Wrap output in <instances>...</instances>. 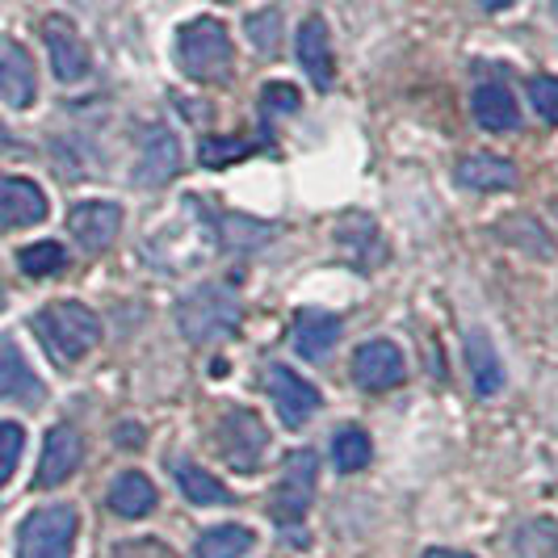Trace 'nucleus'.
<instances>
[{"label":"nucleus","mask_w":558,"mask_h":558,"mask_svg":"<svg viewBox=\"0 0 558 558\" xmlns=\"http://www.w3.org/2000/svg\"><path fill=\"white\" fill-rule=\"evenodd\" d=\"M294 51H299V63H303V72H307V76L319 84V88H328V84H332V76H336V68H332V38H328V26H324L319 17H307V22L299 26Z\"/></svg>","instance_id":"15"},{"label":"nucleus","mask_w":558,"mask_h":558,"mask_svg":"<svg viewBox=\"0 0 558 558\" xmlns=\"http://www.w3.org/2000/svg\"><path fill=\"white\" fill-rule=\"evenodd\" d=\"M265 387H269V395H274L278 416L286 420L290 428L307 424V420L319 412V391L311 387L303 374H294L290 365H274V369L265 374Z\"/></svg>","instance_id":"8"},{"label":"nucleus","mask_w":558,"mask_h":558,"mask_svg":"<svg viewBox=\"0 0 558 558\" xmlns=\"http://www.w3.org/2000/svg\"><path fill=\"white\" fill-rule=\"evenodd\" d=\"M248 151H252L248 140H202V147H197V156H202V165L206 168L235 165V160H244Z\"/></svg>","instance_id":"29"},{"label":"nucleus","mask_w":558,"mask_h":558,"mask_svg":"<svg viewBox=\"0 0 558 558\" xmlns=\"http://www.w3.org/2000/svg\"><path fill=\"white\" fill-rule=\"evenodd\" d=\"M181 143L177 135L168 131V126H151L147 135H143V151H140V168H135V181H140L143 190H160L168 185L177 172H181Z\"/></svg>","instance_id":"10"},{"label":"nucleus","mask_w":558,"mask_h":558,"mask_svg":"<svg viewBox=\"0 0 558 558\" xmlns=\"http://www.w3.org/2000/svg\"><path fill=\"white\" fill-rule=\"evenodd\" d=\"M517 555L521 558H558V525L555 521H530L517 533Z\"/></svg>","instance_id":"27"},{"label":"nucleus","mask_w":558,"mask_h":558,"mask_svg":"<svg viewBox=\"0 0 558 558\" xmlns=\"http://www.w3.org/2000/svg\"><path fill=\"white\" fill-rule=\"evenodd\" d=\"M458 185L466 190H478V194H504L517 185V168L508 165L504 156H487V151H475L466 160H458Z\"/></svg>","instance_id":"16"},{"label":"nucleus","mask_w":558,"mask_h":558,"mask_svg":"<svg viewBox=\"0 0 558 558\" xmlns=\"http://www.w3.org/2000/svg\"><path fill=\"white\" fill-rule=\"evenodd\" d=\"M34 88H38V76H34L29 51L13 38H0V97L13 110H26L34 101Z\"/></svg>","instance_id":"13"},{"label":"nucleus","mask_w":558,"mask_h":558,"mask_svg":"<svg viewBox=\"0 0 558 558\" xmlns=\"http://www.w3.org/2000/svg\"><path fill=\"white\" fill-rule=\"evenodd\" d=\"M466 362L475 374V391L478 395H496L504 387V365L492 349V340L483 332H466Z\"/></svg>","instance_id":"21"},{"label":"nucleus","mask_w":558,"mask_h":558,"mask_svg":"<svg viewBox=\"0 0 558 558\" xmlns=\"http://www.w3.org/2000/svg\"><path fill=\"white\" fill-rule=\"evenodd\" d=\"M369 453H374V446H369V437H365L362 428H344V433H336V441H332L336 471H344V475L362 471L365 462H369Z\"/></svg>","instance_id":"26"},{"label":"nucleus","mask_w":558,"mask_h":558,"mask_svg":"<svg viewBox=\"0 0 558 558\" xmlns=\"http://www.w3.org/2000/svg\"><path fill=\"white\" fill-rule=\"evenodd\" d=\"M43 38H47V51H51V68H56L59 81L76 84L88 76V47L76 34V26L68 17H47L43 22Z\"/></svg>","instance_id":"11"},{"label":"nucleus","mask_w":558,"mask_h":558,"mask_svg":"<svg viewBox=\"0 0 558 558\" xmlns=\"http://www.w3.org/2000/svg\"><path fill=\"white\" fill-rule=\"evenodd\" d=\"M177 483H181V492H185V500L190 504H231L235 500L223 483H219L215 475H206L202 466H177Z\"/></svg>","instance_id":"24"},{"label":"nucleus","mask_w":558,"mask_h":558,"mask_svg":"<svg viewBox=\"0 0 558 558\" xmlns=\"http://www.w3.org/2000/svg\"><path fill=\"white\" fill-rule=\"evenodd\" d=\"M500 240H508L512 248H521L525 256H537V260H550V256H555L550 235H546L542 223L530 219V215H508L500 223Z\"/></svg>","instance_id":"22"},{"label":"nucleus","mask_w":558,"mask_h":558,"mask_svg":"<svg viewBox=\"0 0 558 558\" xmlns=\"http://www.w3.org/2000/svg\"><path fill=\"white\" fill-rule=\"evenodd\" d=\"M47 219V194L26 177H0V223L34 227Z\"/></svg>","instance_id":"14"},{"label":"nucleus","mask_w":558,"mask_h":558,"mask_svg":"<svg viewBox=\"0 0 558 558\" xmlns=\"http://www.w3.org/2000/svg\"><path fill=\"white\" fill-rule=\"evenodd\" d=\"M22 446H26V433H22V424H9V420H0V483H9L13 466H17V458H22Z\"/></svg>","instance_id":"31"},{"label":"nucleus","mask_w":558,"mask_h":558,"mask_svg":"<svg viewBox=\"0 0 558 558\" xmlns=\"http://www.w3.org/2000/svg\"><path fill=\"white\" fill-rule=\"evenodd\" d=\"M219 223H223V240L231 248H256L260 240L274 235V227H260V223H252V219H240V215H227Z\"/></svg>","instance_id":"30"},{"label":"nucleus","mask_w":558,"mask_h":558,"mask_svg":"<svg viewBox=\"0 0 558 558\" xmlns=\"http://www.w3.org/2000/svg\"><path fill=\"white\" fill-rule=\"evenodd\" d=\"M177 63L190 81L202 84H219L231 76L235 68V47H231V34L223 22L215 17H194L190 26L177 29Z\"/></svg>","instance_id":"1"},{"label":"nucleus","mask_w":558,"mask_h":558,"mask_svg":"<svg viewBox=\"0 0 558 558\" xmlns=\"http://www.w3.org/2000/svg\"><path fill=\"white\" fill-rule=\"evenodd\" d=\"M471 106H475V122L483 131H512V126L521 122L517 97H512L504 84H478Z\"/></svg>","instance_id":"19"},{"label":"nucleus","mask_w":558,"mask_h":558,"mask_svg":"<svg viewBox=\"0 0 558 558\" xmlns=\"http://www.w3.org/2000/svg\"><path fill=\"white\" fill-rule=\"evenodd\" d=\"M530 101L550 126H558V76H533L530 81Z\"/></svg>","instance_id":"32"},{"label":"nucleus","mask_w":558,"mask_h":558,"mask_svg":"<svg viewBox=\"0 0 558 558\" xmlns=\"http://www.w3.org/2000/svg\"><path fill=\"white\" fill-rule=\"evenodd\" d=\"M478 4H483V9H492V13H496V9H508V4H512V0H478Z\"/></svg>","instance_id":"35"},{"label":"nucleus","mask_w":558,"mask_h":558,"mask_svg":"<svg viewBox=\"0 0 558 558\" xmlns=\"http://www.w3.org/2000/svg\"><path fill=\"white\" fill-rule=\"evenodd\" d=\"M17 265L29 278H51V274H63L68 265V252L59 248L56 240H43V244H29V248L17 252Z\"/></svg>","instance_id":"25"},{"label":"nucleus","mask_w":558,"mask_h":558,"mask_svg":"<svg viewBox=\"0 0 558 558\" xmlns=\"http://www.w3.org/2000/svg\"><path fill=\"white\" fill-rule=\"evenodd\" d=\"M34 332L47 344V353L56 362L72 365L81 362L88 349H97L101 340V319L84 303H51L34 315Z\"/></svg>","instance_id":"2"},{"label":"nucleus","mask_w":558,"mask_h":558,"mask_svg":"<svg viewBox=\"0 0 558 558\" xmlns=\"http://www.w3.org/2000/svg\"><path fill=\"white\" fill-rule=\"evenodd\" d=\"M122 227V210L113 202H81L68 215V231L76 235L84 252H106Z\"/></svg>","instance_id":"12"},{"label":"nucleus","mask_w":558,"mask_h":558,"mask_svg":"<svg viewBox=\"0 0 558 558\" xmlns=\"http://www.w3.org/2000/svg\"><path fill=\"white\" fill-rule=\"evenodd\" d=\"M177 328L190 344H206L240 328V299L227 286H197L177 303Z\"/></svg>","instance_id":"3"},{"label":"nucleus","mask_w":558,"mask_h":558,"mask_svg":"<svg viewBox=\"0 0 558 558\" xmlns=\"http://www.w3.org/2000/svg\"><path fill=\"white\" fill-rule=\"evenodd\" d=\"M84 458V437L72 428V424H56L43 441V458H38V475H34V487H59L81 471Z\"/></svg>","instance_id":"7"},{"label":"nucleus","mask_w":558,"mask_h":558,"mask_svg":"<svg viewBox=\"0 0 558 558\" xmlns=\"http://www.w3.org/2000/svg\"><path fill=\"white\" fill-rule=\"evenodd\" d=\"M0 147H13V135H9L4 126H0Z\"/></svg>","instance_id":"36"},{"label":"nucleus","mask_w":558,"mask_h":558,"mask_svg":"<svg viewBox=\"0 0 558 558\" xmlns=\"http://www.w3.org/2000/svg\"><path fill=\"white\" fill-rule=\"evenodd\" d=\"M219 449H223V458L235 471L252 475V471L260 466L265 449H269V428L260 424L256 412L235 408V412H227V416L219 420Z\"/></svg>","instance_id":"5"},{"label":"nucleus","mask_w":558,"mask_h":558,"mask_svg":"<svg viewBox=\"0 0 558 558\" xmlns=\"http://www.w3.org/2000/svg\"><path fill=\"white\" fill-rule=\"evenodd\" d=\"M424 558H471V555H462V550H424Z\"/></svg>","instance_id":"34"},{"label":"nucleus","mask_w":558,"mask_h":558,"mask_svg":"<svg viewBox=\"0 0 558 558\" xmlns=\"http://www.w3.org/2000/svg\"><path fill=\"white\" fill-rule=\"evenodd\" d=\"M110 508L118 512V517H126V521L147 517V512L156 508V487H151V478L140 475V471L118 475L110 483Z\"/></svg>","instance_id":"20"},{"label":"nucleus","mask_w":558,"mask_h":558,"mask_svg":"<svg viewBox=\"0 0 558 558\" xmlns=\"http://www.w3.org/2000/svg\"><path fill=\"white\" fill-rule=\"evenodd\" d=\"M81 517L72 504H47L29 512L17 533V558H68L76 546Z\"/></svg>","instance_id":"4"},{"label":"nucleus","mask_w":558,"mask_h":558,"mask_svg":"<svg viewBox=\"0 0 558 558\" xmlns=\"http://www.w3.org/2000/svg\"><path fill=\"white\" fill-rule=\"evenodd\" d=\"M340 332L344 328H340V319H336L332 311H299V319H294V349L307 362H324L336 349Z\"/></svg>","instance_id":"17"},{"label":"nucleus","mask_w":558,"mask_h":558,"mask_svg":"<svg viewBox=\"0 0 558 558\" xmlns=\"http://www.w3.org/2000/svg\"><path fill=\"white\" fill-rule=\"evenodd\" d=\"M550 210H555V219H558V197H555V206H550Z\"/></svg>","instance_id":"37"},{"label":"nucleus","mask_w":558,"mask_h":558,"mask_svg":"<svg viewBox=\"0 0 558 558\" xmlns=\"http://www.w3.org/2000/svg\"><path fill=\"white\" fill-rule=\"evenodd\" d=\"M244 29H248L252 47L260 51V56H278L281 47V9H260V13H252L248 22H244Z\"/></svg>","instance_id":"28"},{"label":"nucleus","mask_w":558,"mask_h":558,"mask_svg":"<svg viewBox=\"0 0 558 558\" xmlns=\"http://www.w3.org/2000/svg\"><path fill=\"white\" fill-rule=\"evenodd\" d=\"M299 88L294 84H265V97H260V106L269 113H294L299 110Z\"/></svg>","instance_id":"33"},{"label":"nucleus","mask_w":558,"mask_h":558,"mask_svg":"<svg viewBox=\"0 0 558 558\" xmlns=\"http://www.w3.org/2000/svg\"><path fill=\"white\" fill-rule=\"evenodd\" d=\"M315 471H319V462H315L311 449L290 453L286 475L278 483V496H274V517H278L281 525L303 521V512L311 508V496H315Z\"/></svg>","instance_id":"6"},{"label":"nucleus","mask_w":558,"mask_h":558,"mask_svg":"<svg viewBox=\"0 0 558 558\" xmlns=\"http://www.w3.org/2000/svg\"><path fill=\"white\" fill-rule=\"evenodd\" d=\"M256 546V533L244 525H219L197 537V558H244Z\"/></svg>","instance_id":"23"},{"label":"nucleus","mask_w":558,"mask_h":558,"mask_svg":"<svg viewBox=\"0 0 558 558\" xmlns=\"http://www.w3.org/2000/svg\"><path fill=\"white\" fill-rule=\"evenodd\" d=\"M408 378L403 353L395 349L391 340H365L353 357V383L362 391H391Z\"/></svg>","instance_id":"9"},{"label":"nucleus","mask_w":558,"mask_h":558,"mask_svg":"<svg viewBox=\"0 0 558 558\" xmlns=\"http://www.w3.org/2000/svg\"><path fill=\"white\" fill-rule=\"evenodd\" d=\"M223 4H227V0H223Z\"/></svg>","instance_id":"38"},{"label":"nucleus","mask_w":558,"mask_h":558,"mask_svg":"<svg viewBox=\"0 0 558 558\" xmlns=\"http://www.w3.org/2000/svg\"><path fill=\"white\" fill-rule=\"evenodd\" d=\"M0 399H26V403L43 399V383L34 378L26 357L17 353V344L4 336H0Z\"/></svg>","instance_id":"18"}]
</instances>
